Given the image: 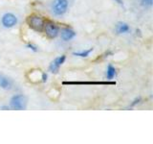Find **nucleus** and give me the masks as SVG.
<instances>
[{
	"label": "nucleus",
	"instance_id": "nucleus-1",
	"mask_svg": "<svg viewBox=\"0 0 153 144\" xmlns=\"http://www.w3.org/2000/svg\"><path fill=\"white\" fill-rule=\"evenodd\" d=\"M27 23H28V25L30 26V28L33 29L35 31L41 32V31H43V28H44L45 20L40 16L33 14V16H30L28 17Z\"/></svg>",
	"mask_w": 153,
	"mask_h": 144
},
{
	"label": "nucleus",
	"instance_id": "nucleus-2",
	"mask_svg": "<svg viewBox=\"0 0 153 144\" xmlns=\"http://www.w3.org/2000/svg\"><path fill=\"white\" fill-rule=\"evenodd\" d=\"M27 107V98L22 94L13 95L10 101V108L13 110H25Z\"/></svg>",
	"mask_w": 153,
	"mask_h": 144
},
{
	"label": "nucleus",
	"instance_id": "nucleus-3",
	"mask_svg": "<svg viewBox=\"0 0 153 144\" xmlns=\"http://www.w3.org/2000/svg\"><path fill=\"white\" fill-rule=\"evenodd\" d=\"M68 9V0H54L52 3L51 10L55 16H62Z\"/></svg>",
	"mask_w": 153,
	"mask_h": 144
},
{
	"label": "nucleus",
	"instance_id": "nucleus-4",
	"mask_svg": "<svg viewBox=\"0 0 153 144\" xmlns=\"http://www.w3.org/2000/svg\"><path fill=\"white\" fill-rule=\"evenodd\" d=\"M45 34L50 38H55L59 35V28L56 23L53 21H45L44 28H43Z\"/></svg>",
	"mask_w": 153,
	"mask_h": 144
},
{
	"label": "nucleus",
	"instance_id": "nucleus-5",
	"mask_svg": "<svg viewBox=\"0 0 153 144\" xmlns=\"http://www.w3.org/2000/svg\"><path fill=\"white\" fill-rule=\"evenodd\" d=\"M17 23V17L16 14H13L12 13H6L3 14V16L1 18V24L4 28H13V26H16Z\"/></svg>",
	"mask_w": 153,
	"mask_h": 144
},
{
	"label": "nucleus",
	"instance_id": "nucleus-6",
	"mask_svg": "<svg viewBox=\"0 0 153 144\" xmlns=\"http://www.w3.org/2000/svg\"><path fill=\"white\" fill-rule=\"evenodd\" d=\"M63 85H87V86H100V85H102V86H112V85H116V82H92V81H90V82H63L62 83Z\"/></svg>",
	"mask_w": 153,
	"mask_h": 144
},
{
	"label": "nucleus",
	"instance_id": "nucleus-7",
	"mask_svg": "<svg viewBox=\"0 0 153 144\" xmlns=\"http://www.w3.org/2000/svg\"><path fill=\"white\" fill-rule=\"evenodd\" d=\"M65 59H66L65 55H62V56H59V57L56 58V59L50 64V65H49V70L51 72H53V73H57V72H59V67L65 62Z\"/></svg>",
	"mask_w": 153,
	"mask_h": 144
},
{
	"label": "nucleus",
	"instance_id": "nucleus-8",
	"mask_svg": "<svg viewBox=\"0 0 153 144\" xmlns=\"http://www.w3.org/2000/svg\"><path fill=\"white\" fill-rule=\"evenodd\" d=\"M59 34H60L61 38L64 41L72 40V38H75V36H76L75 31L72 30V29H70V28H63V29H61V31H59Z\"/></svg>",
	"mask_w": 153,
	"mask_h": 144
},
{
	"label": "nucleus",
	"instance_id": "nucleus-9",
	"mask_svg": "<svg viewBox=\"0 0 153 144\" xmlns=\"http://www.w3.org/2000/svg\"><path fill=\"white\" fill-rule=\"evenodd\" d=\"M0 88L3 89H11L13 88V82L8 77L0 74Z\"/></svg>",
	"mask_w": 153,
	"mask_h": 144
},
{
	"label": "nucleus",
	"instance_id": "nucleus-10",
	"mask_svg": "<svg viewBox=\"0 0 153 144\" xmlns=\"http://www.w3.org/2000/svg\"><path fill=\"white\" fill-rule=\"evenodd\" d=\"M129 30H130V27L127 23H124V22H119L117 25H116V32L118 34H124V33H127Z\"/></svg>",
	"mask_w": 153,
	"mask_h": 144
},
{
	"label": "nucleus",
	"instance_id": "nucleus-11",
	"mask_svg": "<svg viewBox=\"0 0 153 144\" xmlns=\"http://www.w3.org/2000/svg\"><path fill=\"white\" fill-rule=\"evenodd\" d=\"M116 68L112 65V64H108L107 69H106V78L107 80H112L115 76H116Z\"/></svg>",
	"mask_w": 153,
	"mask_h": 144
},
{
	"label": "nucleus",
	"instance_id": "nucleus-12",
	"mask_svg": "<svg viewBox=\"0 0 153 144\" xmlns=\"http://www.w3.org/2000/svg\"><path fill=\"white\" fill-rule=\"evenodd\" d=\"M93 51V48H90L88 50H85V51H80V52H74L73 55L74 56H78L80 58H86L90 55V53Z\"/></svg>",
	"mask_w": 153,
	"mask_h": 144
},
{
	"label": "nucleus",
	"instance_id": "nucleus-13",
	"mask_svg": "<svg viewBox=\"0 0 153 144\" xmlns=\"http://www.w3.org/2000/svg\"><path fill=\"white\" fill-rule=\"evenodd\" d=\"M142 3L143 6L146 7H151L153 4V0H142Z\"/></svg>",
	"mask_w": 153,
	"mask_h": 144
},
{
	"label": "nucleus",
	"instance_id": "nucleus-14",
	"mask_svg": "<svg viewBox=\"0 0 153 144\" xmlns=\"http://www.w3.org/2000/svg\"><path fill=\"white\" fill-rule=\"evenodd\" d=\"M27 47H28V48H30V49H32V50H33L35 52H36V51H37V47H36V45L32 44V43H30V44H28V45H27Z\"/></svg>",
	"mask_w": 153,
	"mask_h": 144
},
{
	"label": "nucleus",
	"instance_id": "nucleus-15",
	"mask_svg": "<svg viewBox=\"0 0 153 144\" xmlns=\"http://www.w3.org/2000/svg\"><path fill=\"white\" fill-rule=\"evenodd\" d=\"M47 74L46 73H42V75H41V81L42 82H46L47 81Z\"/></svg>",
	"mask_w": 153,
	"mask_h": 144
},
{
	"label": "nucleus",
	"instance_id": "nucleus-16",
	"mask_svg": "<svg viewBox=\"0 0 153 144\" xmlns=\"http://www.w3.org/2000/svg\"><path fill=\"white\" fill-rule=\"evenodd\" d=\"M115 2H117L119 5H121V6H123V0H115Z\"/></svg>",
	"mask_w": 153,
	"mask_h": 144
},
{
	"label": "nucleus",
	"instance_id": "nucleus-17",
	"mask_svg": "<svg viewBox=\"0 0 153 144\" xmlns=\"http://www.w3.org/2000/svg\"><path fill=\"white\" fill-rule=\"evenodd\" d=\"M139 101H140V98H138V99H136L135 101H134V103L131 105V106H134V105H136L137 103H139Z\"/></svg>",
	"mask_w": 153,
	"mask_h": 144
}]
</instances>
